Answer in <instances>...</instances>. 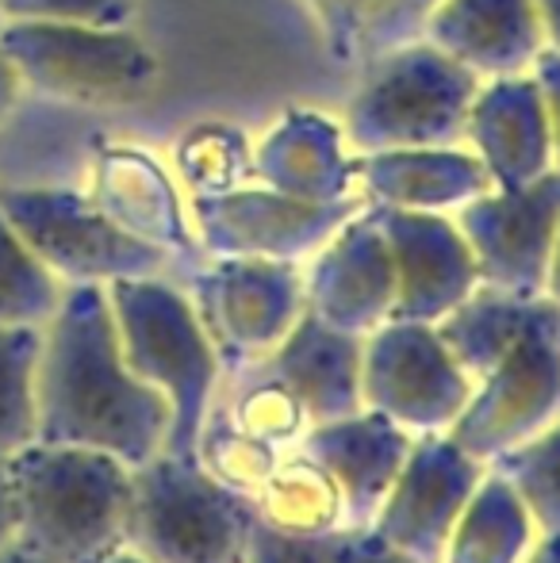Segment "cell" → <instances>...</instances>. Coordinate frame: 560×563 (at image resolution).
Returning a JSON list of instances; mask_svg holds the SVG:
<instances>
[{"instance_id":"6da1fadb","label":"cell","mask_w":560,"mask_h":563,"mask_svg":"<svg viewBox=\"0 0 560 563\" xmlns=\"http://www.w3.org/2000/svg\"><path fill=\"white\" fill-rule=\"evenodd\" d=\"M39 441L139 467L165 449L169 402L128 368L105 284H69L39 349Z\"/></svg>"},{"instance_id":"7a4b0ae2","label":"cell","mask_w":560,"mask_h":563,"mask_svg":"<svg viewBox=\"0 0 560 563\" xmlns=\"http://www.w3.org/2000/svg\"><path fill=\"white\" fill-rule=\"evenodd\" d=\"M15 541L51 563H105L128 549L135 467L120 456L35 441L4 464Z\"/></svg>"},{"instance_id":"3957f363","label":"cell","mask_w":560,"mask_h":563,"mask_svg":"<svg viewBox=\"0 0 560 563\" xmlns=\"http://www.w3.org/2000/svg\"><path fill=\"white\" fill-rule=\"evenodd\" d=\"M108 303L128 368L169 402L162 452H193L204 418L223 391V364L185 288L169 276L112 280Z\"/></svg>"},{"instance_id":"277c9868","label":"cell","mask_w":560,"mask_h":563,"mask_svg":"<svg viewBox=\"0 0 560 563\" xmlns=\"http://www.w3.org/2000/svg\"><path fill=\"white\" fill-rule=\"evenodd\" d=\"M254 526V503L211 479L193 452L135 467L128 549L150 563H242Z\"/></svg>"},{"instance_id":"5b68a950","label":"cell","mask_w":560,"mask_h":563,"mask_svg":"<svg viewBox=\"0 0 560 563\" xmlns=\"http://www.w3.org/2000/svg\"><path fill=\"white\" fill-rule=\"evenodd\" d=\"M0 51L28 89L81 108H120L146 97L157 58L131 27L4 20Z\"/></svg>"},{"instance_id":"8992f818","label":"cell","mask_w":560,"mask_h":563,"mask_svg":"<svg viewBox=\"0 0 560 563\" xmlns=\"http://www.w3.org/2000/svg\"><path fill=\"white\" fill-rule=\"evenodd\" d=\"M0 216L66 288L69 284L108 288L112 280L173 273V261L162 250L120 230L89 200V192L77 188L0 185Z\"/></svg>"},{"instance_id":"52a82bcc","label":"cell","mask_w":560,"mask_h":563,"mask_svg":"<svg viewBox=\"0 0 560 563\" xmlns=\"http://www.w3.org/2000/svg\"><path fill=\"white\" fill-rule=\"evenodd\" d=\"M177 284L216 345L223 379L273 353L307 311L304 273L292 261L204 257Z\"/></svg>"},{"instance_id":"ba28073f","label":"cell","mask_w":560,"mask_h":563,"mask_svg":"<svg viewBox=\"0 0 560 563\" xmlns=\"http://www.w3.org/2000/svg\"><path fill=\"white\" fill-rule=\"evenodd\" d=\"M560 415V307L546 296L541 314L530 322L515 349L472 384L461 418L449 438L469 456L495 460Z\"/></svg>"},{"instance_id":"9c48e42d","label":"cell","mask_w":560,"mask_h":563,"mask_svg":"<svg viewBox=\"0 0 560 563\" xmlns=\"http://www.w3.org/2000/svg\"><path fill=\"white\" fill-rule=\"evenodd\" d=\"M469 395V372L449 356L430 322L392 319L361 341V407L415 438L449 433Z\"/></svg>"},{"instance_id":"30bf717a","label":"cell","mask_w":560,"mask_h":563,"mask_svg":"<svg viewBox=\"0 0 560 563\" xmlns=\"http://www.w3.org/2000/svg\"><path fill=\"white\" fill-rule=\"evenodd\" d=\"M484 472V460L469 456L449 433L415 438L396 483L365 529L415 563H441L453 521L461 518Z\"/></svg>"},{"instance_id":"8fae6325","label":"cell","mask_w":560,"mask_h":563,"mask_svg":"<svg viewBox=\"0 0 560 563\" xmlns=\"http://www.w3.org/2000/svg\"><path fill=\"white\" fill-rule=\"evenodd\" d=\"M188 219L204 257H262L292 265L319 250L334 230V211L319 203L284 192H242V188L193 196Z\"/></svg>"},{"instance_id":"7c38bea8","label":"cell","mask_w":560,"mask_h":563,"mask_svg":"<svg viewBox=\"0 0 560 563\" xmlns=\"http://www.w3.org/2000/svg\"><path fill=\"white\" fill-rule=\"evenodd\" d=\"M89 200L131 238L162 250L173 265L204 261L180 188L154 154L139 146H105L92 157Z\"/></svg>"},{"instance_id":"4fadbf2b","label":"cell","mask_w":560,"mask_h":563,"mask_svg":"<svg viewBox=\"0 0 560 563\" xmlns=\"http://www.w3.org/2000/svg\"><path fill=\"white\" fill-rule=\"evenodd\" d=\"M411 445L415 433H407L404 426L376 415V410L361 407L358 415L307 426V433L292 449L311 456L338 483L345 506V529H365L373 514L381 510L388 487L396 483Z\"/></svg>"},{"instance_id":"5bb4252c","label":"cell","mask_w":560,"mask_h":563,"mask_svg":"<svg viewBox=\"0 0 560 563\" xmlns=\"http://www.w3.org/2000/svg\"><path fill=\"white\" fill-rule=\"evenodd\" d=\"M307 311L342 334H373L396 319V265L388 242L373 230H353L315 257L304 276Z\"/></svg>"},{"instance_id":"9a60e30c","label":"cell","mask_w":560,"mask_h":563,"mask_svg":"<svg viewBox=\"0 0 560 563\" xmlns=\"http://www.w3.org/2000/svg\"><path fill=\"white\" fill-rule=\"evenodd\" d=\"M361 341L304 311L273 353L242 372H257L288 387L304 402L311 426L361 410Z\"/></svg>"},{"instance_id":"2e32d148","label":"cell","mask_w":560,"mask_h":563,"mask_svg":"<svg viewBox=\"0 0 560 563\" xmlns=\"http://www.w3.org/2000/svg\"><path fill=\"white\" fill-rule=\"evenodd\" d=\"M388 253L396 265V319L404 322H438L449 314L472 288H476V261L472 250L438 227L396 223L388 230Z\"/></svg>"},{"instance_id":"e0dca14e","label":"cell","mask_w":560,"mask_h":563,"mask_svg":"<svg viewBox=\"0 0 560 563\" xmlns=\"http://www.w3.org/2000/svg\"><path fill=\"white\" fill-rule=\"evenodd\" d=\"M546 296H510L492 284L472 288L449 314L433 322L438 338L446 341L449 356L469 372V379H484L510 349L523 341L530 322L541 314Z\"/></svg>"},{"instance_id":"ac0fdd59","label":"cell","mask_w":560,"mask_h":563,"mask_svg":"<svg viewBox=\"0 0 560 563\" xmlns=\"http://www.w3.org/2000/svg\"><path fill=\"white\" fill-rule=\"evenodd\" d=\"M538 533V521L518 490L487 467L461 518L453 521L441 563H523Z\"/></svg>"},{"instance_id":"d6986e66","label":"cell","mask_w":560,"mask_h":563,"mask_svg":"<svg viewBox=\"0 0 560 563\" xmlns=\"http://www.w3.org/2000/svg\"><path fill=\"white\" fill-rule=\"evenodd\" d=\"M257 526L288 537H319L345 529V506L338 483L311 456L288 449L277 460L270 479L250 498Z\"/></svg>"},{"instance_id":"ffe728a7","label":"cell","mask_w":560,"mask_h":563,"mask_svg":"<svg viewBox=\"0 0 560 563\" xmlns=\"http://www.w3.org/2000/svg\"><path fill=\"white\" fill-rule=\"evenodd\" d=\"M39 349L43 330L0 327V467L39 441Z\"/></svg>"},{"instance_id":"44dd1931","label":"cell","mask_w":560,"mask_h":563,"mask_svg":"<svg viewBox=\"0 0 560 563\" xmlns=\"http://www.w3.org/2000/svg\"><path fill=\"white\" fill-rule=\"evenodd\" d=\"M219 407L231 418V426H239L242 433H250V438L265 441V445L281 452H288L307 433V426H311L304 402L284 384L270 376H257V372L227 376L223 391H219Z\"/></svg>"},{"instance_id":"7402d4cb","label":"cell","mask_w":560,"mask_h":563,"mask_svg":"<svg viewBox=\"0 0 560 563\" xmlns=\"http://www.w3.org/2000/svg\"><path fill=\"white\" fill-rule=\"evenodd\" d=\"M193 456L227 490L254 498L257 487L273 475V467H277L284 452L242 433L239 426H231V418L223 415V407L216 399V407L208 410V418H204L200 433L193 441Z\"/></svg>"},{"instance_id":"603a6c76","label":"cell","mask_w":560,"mask_h":563,"mask_svg":"<svg viewBox=\"0 0 560 563\" xmlns=\"http://www.w3.org/2000/svg\"><path fill=\"white\" fill-rule=\"evenodd\" d=\"M66 284L23 245V238L0 216V327L43 330L58 311Z\"/></svg>"},{"instance_id":"cb8c5ba5","label":"cell","mask_w":560,"mask_h":563,"mask_svg":"<svg viewBox=\"0 0 560 563\" xmlns=\"http://www.w3.org/2000/svg\"><path fill=\"white\" fill-rule=\"evenodd\" d=\"M487 467L499 472L518 490L541 533L560 529V415L549 426H541L534 438H526L523 445L487 460Z\"/></svg>"},{"instance_id":"d4e9b609","label":"cell","mask_w":560,"mask_h":563,"mask_svg":"<svg viewBox=\"0 0 560 563\" xmlns=\"http://www.w3.org/2000/svg\"><path fill=\"white\" fill-rule=\"evenodd\" d=\"M173 162L188 196H219L239 188L246 169V142L231 123H196L177 139Z\"/></svg>"},{"instance_id":"484cf974","label":"cell","mask_w":560,"mask_h":563,"mask_svg":"<svg viewBox=\"0 0 560 563\" xmlns=\"http://www.w3.org/2000/svg\"><path fill=\"white\" fill-rule=\"evenodd\" d=\"M135 0H0L4 20H39V23H89V27H131Z\"/></svg>"},{"instance_id":"4316f807","label":"cell","mask_w":560,"mask_h":563,"mask_svg":"<svg viewBox=\"0 0 560 563\" xmlns=\"http://www.w3.org/2000/svg\"><path fill=\"white\" fill-rule=\"evenodd\" d=\"M353 529H334L319 537H288L277 529L254 526L242 563H345Z\"/></svg>"},{"instance_id":"83f0119b","label":"cell","mask_w":560,"mask_h":563,"mask_svg":"<svg viewBox=\"0 0 560 563\" xmlns=\"http://www.w3.org/2000/svg\"><path fill=\"white\" fill-rule=\"evenodd\" d=\"M345 563H415V560L396 552L392 544H384L373 529H353L350 549H345Z\"/></svg>"},{"instance_id":"f1b7e54d","label":"cell","mask_w":560,"mask_h":563,"mask_svg":"<svg viewBox=\"0 0 560 563\" xmlns=\"http://www.w3.org/2000/svg\"><path fill=\"white\" fill-rule=\"evenodd\" d=\"M20 89H23L20 74H15V66L8 62V54L0 51V126H4L8 115H12L15 100H20Z\"/></svg>"},{"instance_id":"f546056e","label":"cell","mask_w":560,"mask_h":563,"mask_svg":"<svg viewBox=\"0 0 560 563\" xmlns=\"http://www.w3.org/2000/svg\"><path fill=\"white\" fill-rule=\"evenodd\" d=\"M15 541V506H12V487H8V475L0 467V552Z\"/></svg>"},{"instance_id":"4dcf8cb0","label":"cell","mask_w":560,"mask_h":563,"mask_svg":"<svg viewBox=\"0 0 560 563\" xmlns=\"http://www.w3.org/2000/svg\"><path fill=\"white\" fill-rule=\"evenodd\" d=\"M523 563H560V529L538 533V541H534V549L526 552Z\"/></svg>"},{"instance_id":"1f68e13d","label":"cell","mask_w":560,"mask_h":563,"mask_svg":"<svg viewBox=\"0 0 560 563\" xmlns=\"http://www.w3.org/2000/svg\"><path fill=\"white\" fill-rule=\"evenodd\" d=\"M0 563H51V560H43V556H39V552H31L28 544L12 541L4 552H0Z\"/></svg>"},{"instance_id":"d6a6232c","label":"cell","mask_w":560,"mask_h":563,"mask_svg":"<svg viewBox=\"0 0 560 563\" xmlns=\"http://www.w3.org/2000/svg\"><path fill=\"white\" fill-rule=\"evenodd\" d=\"M105 563H150V560H146V556H139L135 549H120L116 556H108Z\"/></svg>"}]
</instances>
